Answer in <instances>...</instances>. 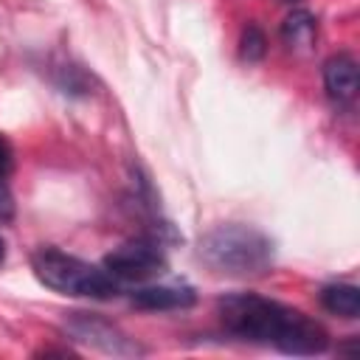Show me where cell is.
<instances>
[{"instance_id": "6da1fadb", "label": "cell", "mask_w": 360, "mask_h": 360, "mask_svg": "<svg viewBox=\"0 0 360 360\" xmlns=\"http://www.w3.org/2000/svg\"><path fill=\"white\" fill-rule=\"evenodd\" d=\"M225 332L273 346L284 354H323L329 349V332L307 312L256 292H231L217 301Z\"/></svg>"}, {"instance_id": "ba28073f", "label": "cell", "mask_w": 360, "mask_h": 360, "mask_svg": "<svg viewBox=\"0 0 360 360\" xmlns=\"http://www.w3.org/2000/svg\"><path fill=\"white\" fill-rule=\"evenodd\" d=\"M315 17L304 8H295L287 14L284 25H281V39L290 51H309L315 45Z\"/></svg>"}, {"instance_id": "9c48e42d", "label": "cell", "mask_w": 360, "mask_h": 360, "mask_svg": "<svg viewBox=\"0 0 360 360\" xmlns=\"http://www.w3.org/2000/svg\"><path fill=\"white\" fill-rule=\"evenodd\" d=\"M321 307L340 318H357L360 315V290L354 284H326L321 290Z\"/></svg>"}, {"instance_id": "5b68a950", "label": "cell", "mask_w": 360, "mask_h": 360, "mask_svg": "<svg viewBox=\"0 0 360 360\" xmlns=\"http://www.w3.org/2000/svg\"><path fill=\"white\" fill-rule=\"evenodd\" d=\"M65 329L76 340H82V343L104 352V354H112V357H135V354H143V349L124 329H118L112 321H107L101 315H93V312H70L65 318Z\"/></svg>"}, {"instance_id": "4fadbf2b", "label": "cell", "mask_w": 360, "mask_h": 360, "mask_svg": "<svg viewBox=\"0 0 360 360\" xmlns=\"http://www.w3.org/2000/svg\"><path fill=\"white\" fill-rule=\"evenodd\" d=\"M6 262V242H3V236H0V264Z\"/></svg>"}, {"instance_id": "30bf717a", "label": "cell", "mask_w": 360, "mask_h": 360, "mask_svg": "<svg viewBox=\"0 0 360 360\" xmlns=\"http://www.w3.org/2000/svg\"><path fill=\"white\" fill-rule=\"evenodd\" d=\"M264 53H267V37H264V31L259 25L248 22L242 28V37H239V56L245 62H259Z\"/></svg>"}, {"instance_id": "7c38bea8", "label": "cell", "mask_w": 360, "mask_h": 360, "mask_svg": "<svg viewBox=\"0 0 360 360\" xmlns=\"http://www.w3.org/2000/svg\"><path fill=\"white\" fill-rule=\"evenodd\" d=\"M14 217V200H11V191L6 188V180H0V225L8 222Z\"/></svg>"}, {"instance_id": "8992f818", "label": "cell", "mask_w": 360, "mask_h": 360, "mask_svg": "<svg viewBox=\"0 0 360 360\" xmlns=\"http://www.w3.org/2000/svg\"><path fill=\"white\" fill-rule=\"evenodd\" d=\"M197 301V292L186 284H149L132 292V307L146 312H166V309H186Z\"/></svg>"}, {"instance_id": "7a4b0ae2", "label": "cell", "mask_w": 360, "mask_h": 360, "mask_svg": "<svg viewBox=\"0 0 360 360\" xmlns=\"http://www.w3.org/2000/svg\"><path fill=\"white\" fill-rule=\"evenodd\" d=\"M200 262L222 278H262L273 270V242L250 225H217L197 245Z\"/></svg>"}, {"instance_id": "277c9868", "label": "cell", "mask_w": 360, "mask_h": 360, "mask_svg": "<svg viewBox=\"0 0 360 360\" xmlns=\"http://www.w3.org/2000/svg\"><path fill=\"white\" fill-rule=\"evenodd\" d=\"M104 270L118 281H149L166 270V256L158 239L135 236L104 256Z\"/></svg>"}, {"instance_id": "3957f363", "label": "cell", "mask_w": 360, "mask_h": 360, "mask_svg": "<svg viewBox=\"0 0 360 360\" xmlns=\"http://www.w3.org/2000/svg\"><path fill=\"white\" fill-rule=\"evenodd\" d=\"M31 270L53 292L62 295H79V298H96L107 301L121 292V281L104 270V264H90L79 256H70L59 248L42 245L31 253Z\"/></svg>"}, {"instance_id": "52a82bcc", "label": "cell", "mask_w": 360, "mask_h": 360, "mask_svg": "<svg viewBox=\"0 0 360 360\" xmlns=\"http://www.w3.org/2000/svg\"><path fill=\"white\" fill-rule=\"evenodd\" d=\"M357 62L349 53H335L323 62V87L332 101H352L357 96Z\"/></svg>"}, {"instance_id": "8fae6325", "label": "cell", "mask_w": 360, "mask_h": 360, "mask_svg": "<svg viewBox=\"0 0 360 360\" xmlns=\"http://www.w3.org/2000/svg\"><path fill=\"white\" fill-rule=\"evenodd\" d=\"M11 166H14V152H11V143H8V141L0 135V180H6V177H8Z\"/></svg>"}]
</instances>
